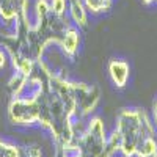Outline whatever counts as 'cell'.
I'll return each mask as SVG.
<instances>
[{
  "label": "cell",
  "mask_w": 157,
  "mask_h": 157,
  "mask_svg": "<svg viewBox=\"0 0 157 157\" xmlns=\"http://www.w3.org/2000/svg\"><path fill=\"white\" fill-rule=\"evenodd\" d=\"M115 132L124 157H157V132L145 109H123L116 116Z\"/></svg>",
  "instance_id": "cell-1"
},
{
  "label": "cell",
  "mask_w": 157,
  "mask_h": 157,
  "mask_svg": "<svg viewBox=\"0 0 157 157\" xmlns=\"http://www.w3.org/2000/svg\"><path fill=\"white\" fill-rule=\"evenodd\" d=\"M32 94L38 102V124L50 134L55 146H66L75 141L77 135L72 123L74 113L64 105L50 85L35 86Z\"/></svg>",
  "instance_id": "cell-2"
},
{
  "label": "cell",
  "mask_w": 157,
  "mask_h": 157,
  "mask_svg": "<svg viewBox=\"0 0 157 157\" xmlns=\"http://www.w3.org/2000/svg\"><path fill=\"white\" fill-rule=\"evenodd\" d=\"M107 140L109 137L105 132V126L99 116H91L83 134L77 137V143L83 157H102L107 146Z\"/></svg>",
  "instance_id": "cell-3"
},
{
  "label": "cell",
  "mask_w": 157,
  "mask_h": 157,
  "mask_svg": "<svg viewBox=\"0 0 157 157\" xmlns=\"http://www.w3.org/2000/svg\"><path fill=\"white\" fill-rule=\"evenodd\" d=\"M8 120L14 126H33L38 124V102L36 98L30 96L11 98L8 104Z\"/></svg>",
  "instance_id": "cell-4"
},
{
  "label": "cell",
  "mask_w": 157,
  "mask_h": 157,
  "mask_svg": "<svg viewBox=\"0 0 157 157\" xmlns=\"http://www.w3.org/2000/svg\"><path fill=\"white\" fill-rule=\"evenodd\" d=\"M72 93L78 116H90L94 113L101 102V90L96 85L72 82Z\"/></svg>",
  "instance_id": "cell-5"
},
{
  "label": "cell",
  "mask_w": 157,
  "mask_h": 157,
  "mask_svg": "<svg viewBox=\"0 0 157 157\" xmlns=\"http://www.w3.org/2000/svg\"><path fill=\"white\" fill-rule=\"evenodd\" d=\"M29 0H0V19L5 24L17 22L27 17Z\"/></svg>",
  "instance_id": "cell-6"
},
{
  "label": "cell",
  "mask_w": 157,
  "mask_h": 157,
  "mask_svg": "<svg viewBox=\"0 0 157 157\" xmlns=\"http://www.w3.org/2000/svg\"><path fill=\"white\" fill-rule=\"evenodd\" d=\"M109 75L110 80L116 88H124L129 82V75H130V66L129 63L120 58L110 60L109 63Z\"/></svg>",
  "instance_id": "cell-7"
},
{
  "label": "cell",
  "mask_w": 157,
  "mask_h": 157,
  "mask_svg": "<svg viewBox=\"0 0 157 157\" xmlns=\"http://www.w3.org/2000/svg\"><path fill=\"white\" fill-rule=\"evenodd\" d=\"M78 46H80V33H78V29L75 27V25H71V27L66 30V33H64L58 47L61 49V52L66 57L74 58L75 54L78 52Z\"/></svg>",
  "instance_id": "cell-8"
},
{
  "label": "cell",
  "mask_w": 157,
  "mask_h": 157,
  "mask_svg": "<svg viewBox=\"0 0 157 157\" xmlns=\"http://www.w3.org/2000/svg\"><path fill=\"white\" fill-rule=\"evenodd\" d=\"M68 16L77 29H83L88 24V10L83 0H68Z\"/></svg>",
  "instance_id": "cell-9"
},
{
  "label": "cell",
  "mask_w": 157,
  "mask_h": 157,
  "mask_svg": "<svg viewBox=\"0 0 157 157\" xmlns=\"http://www.w3.org/2000/svg\"><path fill=\"white\" fill-rule=\"evenodd\" d=\"M29 86V77L22 74V72H14L11 75V78L8 80V91L11 98H19L22 96V93L25 91V88Z\"/></svg>",
  "instance_id": "cell-10"
},
{
  "label": "cell",
  "mask_w": 157,
  "mask_h": 157,
  "mask_svg": "<svg viewBox=\"0 0 157 157\" xmlns=\"http://www.w3.org/2000/svg\"><path fill=\"white\" fill-rule=\"evenodd\" d=\"M85 8L88 13L93 14H101V13H107L113 6V0H83Z\"/></svg>",
  "instance_id": "cell-11"
},
{
  "label": "cell",
  "mask_w": 157,
  "mask_h": 157,
  "mask_svg": "<svg viewBox=\"0 0 157 157\" xmlns=\"http://www.w3.org/2000/svg\"><path fill=\"white\" fill-rule=\"evenodd\" d=\"M54 157H83L80 146H78V143H77V138H75V141L69 143L66 146H55V155Z\"/></svg>",
  "instance_id": "cell-12"
},
{
  "label": "cell",
  "mask_w": 157,
  "mask_h": 157,
  "mask_svg": "<svg viewBox=\"0 0 157 157\" xmlns=\"http://www.w3.org/2000/svg\"><path fill=\"white\" fill-rule=\"evenodd\" d=\"M0 157H24L22 149L0 138Z\"/></svg>",
  "instance_id": "cell-13"
},
{
  "label": "cell",
  "mask_w": 157,
  "mask_h": 157,
  "mask_svg": "<svg viewBox=\"0 0 157 157\" xmlns=\"http://www.w3.org/2000/svg\"><path fill=\"white\" fill-rule=\"evenodd\" d=\"M118 152H120V138H118V134L113 130V132L109 135L107 146H105V151H104L102 157H113Z\"/></svg>",
  "instance_id": "cell-14"
},
{
  "label": "cell",
  "mask_w": 157,
  "mask_h": 157,
  "mask_svg": "<svg viewBox=\"0 0 157 157\" xmlns=\"http://www.w3.org/2000/svg\"><path fill=\"white\" fill-rule=\"evenodd\" d=\"M50 11L57 16H66L68 14V0H49Z\"/></svg>",
  "instance_id": "cell-15"
},
{
  "label": "cell",
  "mask_w": 157,
  "mask_h": 157,
  "mask_svg": "<svg viewBox=\"0 0 157 157\" xmlns=\"http://www.w3.org/2000/svg\"><path fill=\"white\" fill-rule=\"evenodd\" d=\"M25 157H44V155H43V151L38 146H30L27 152H25Z\"/></svg>",
  "instance_id": "cell-16"
},
{
  "label": "cell",
  "mask_w": 157,
  "mask_h": 157,
  "mask_svg": "<svg viewBox=\"0 0 157 157\" xmlns=\"http://www.w3.org/2000/svg\"><path fill=\"white\" fill-rule=\"evenodd\" d=\"M6 61H8V54L5 52V49L0 47V69H3L6 66Z\"/></svg>",
  "instance_id": "cell-17"
},
{
  "label": "cell",
  "mask_w": 157,
  "mask_h": 157,
  "mask_svg": "<svg viewBox=\"0 0 157 157\" xmlns=\"http://www.w3.org/2000/svg\"><path fill=\"white\" fill-rule=\"evenodd\" d=\"M152 121H154V126L157 127V99L152 104Z\"/></svg>",
  "instance_id": "cell-18"
},
{
  "label": "cell",
  "mask_w": 157,
  "mask_h": 157,
  "mask_svg": "<svg viewBox=\"0 0 157 157\" xmlns=\"http://www.w3.org/2000/svg\"><path fill=\"white\" fill-rule=\"evenodd\" d=\"M141 3H145V5H151V3H157V0H141Z\"/></svg>",
  "instance_id": "cell-19"
}]
</instances>
